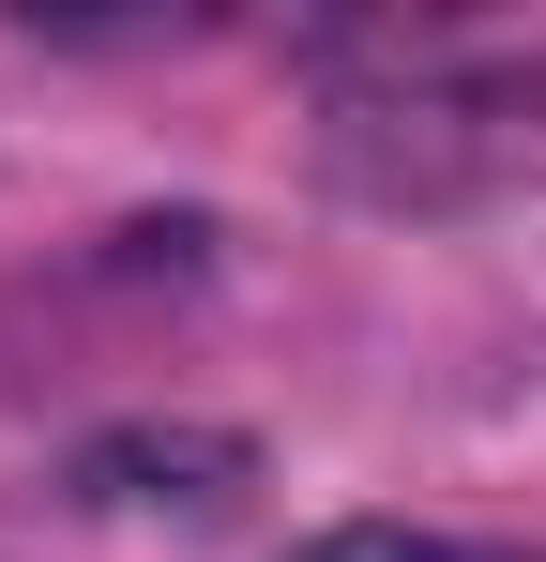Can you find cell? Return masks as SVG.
Masks as SVG:
<instances>
[{
    "label": "cell",
    "instance_id": "1",
    "mask_svg": "<svg viewBox=\"0 0 546 562\" xmlns=\"http://www.w3.org/2000/svg\"><path fill=\"white\" fill-rule=\"evenodd\" d=\"M516 168H546V61H455L319 122V183L364 213H455V198H501Z\"/></svg>",
    "mask_w": 546,
    "mask_h": 562
},
{
    "label": "cell",
    "instance_id": "2",
    "mask_svg": "<svg viewBox=\"0 0 546 562\" xmlns=\"http://www.w3.org/2000/svg\"><path fill=\"white\" fill-rule=\"evenodd\" d=\"M61 486L91 517H228L259 486V441L243 426H106V441H77Z\"/></svg>",
    "mask_w": 546,
    "mask_h": 562
},
{
    "label": "cell",
    "instance_id": "3",
    "mask_svg": "<svg viewBox=\"0 0 546 562\" xmlns=\"http://www.w3.org/2000/svg\"><path fill=\"white\" fill-rule=\"evenodd\" d=\"M304 562H516V548H455V532H410V517H350V532H319Z\"/></svg>",
    "mask_w": 546,
    "mask_h": 562
}]
</instances>
